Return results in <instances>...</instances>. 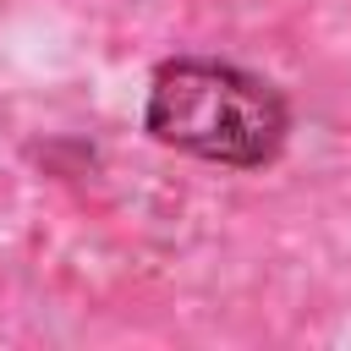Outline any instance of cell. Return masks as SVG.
I'll use <instances>...</instances> for the list:
<instances>
[{"instance_id": "obj_1", "label": "cell", "mask_w": 351, "mask_h": 351, "mask_svg": "<svg viewBox=\"0 0 351 351\" xmlns=\"http://www.w3.org/2000/svg\"><path fill=\"white\" fill-rule=\"evenodd\" d=\"M285 99L225 60H170L148 88V132L208 165H269L285 143Z\"/></svg>"}]
</instances>
